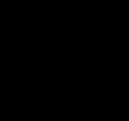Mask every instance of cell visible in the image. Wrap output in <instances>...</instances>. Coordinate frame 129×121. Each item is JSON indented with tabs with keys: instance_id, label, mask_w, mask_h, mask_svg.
Masks as SVG:
<instances>
[]
</instances>
